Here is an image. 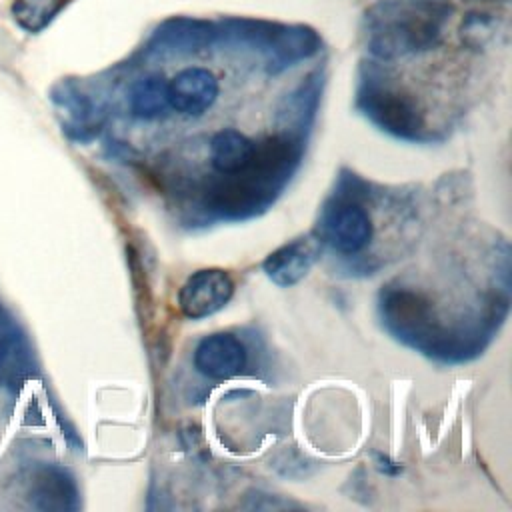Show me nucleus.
<instances>
[{"label":"nucleus","instance_id":"f257e3e1","mask_svg":"<svg viewBox=\"0 0 512 512\" xmlns=\"http://www.w3.org/2000/svg\"><path fill=\"white\" fill-rule=\"evenodd\" d=\"M300 154L302 148L296 136H268L256 144L254 158L246 170L224 176L214 190H208L206 206L222 218H246L264 210L290 180Z\"/></svg>","mask_w":512,"mask_h":512},{"label":"nucleus","instance_id":"f03ea898","mask_svg":"<svg viewBox=\"0 0 512 512\" xmlns=\"http://www.w3.org/2000/svg\"><path fill=\"white\" fill-rule=\"evenodd\" d=\"M452 14L448 0H380L364 12L372 56L394 60L434 48Z\"/></svg>","mask_w":512,"mask_h":512},{"label":"nucleus","instance_id":"7ed1b4c3","mask_svg":"<svg viewBox=\"0 0 512 512\" xmlns=\"http://www.w3.org/2000/svg\"><path fill=\"white\" fill-rule=\"evenodd\" d=\"M380 316L388 332L406 346L444 360L466 358L456 336L438 322L430 298L418 290L386 286L380 292Z\"/></svg>","mask_w":512,"mask_h":512},{"label":"nucleus","instance_id":"20e7f679","mask_svg":"<svg viewBox=\"0 0 512 512\" xmlns=\"http://www.w3.org/2000/svg\"><path fill=\"white\" fill-rule=\"evenodd\" d=\"M358 108L380 130L408 142L430 140L418 100L378 66H366L358 86Z\"/></svg>","mask_w":512,"mask_h":512},{"label":"nucleus","instance_id":"39448f33","mask_svg":"<svg viewBox=\"0 0 512 512\" xmlns=\"http://www.w3.org/2000/svg\"><path fill=\"white\" fill-rule=\"evenodd\" d=\"M360 182L352 176L340 178L338 192L322 206L314 236L342 256L360 254L374 238V224L358 200Z\"/></svg>","mask_w":512,"mask_h":512},{"label":"nucleus","instance_id":"423d86ee","mask_svg":"<svg viewBox=\"0 0 512 512\" xmlns=\"http://www.w3.org/2000/svg\"><path fill=\"white\" fill-rule=\"evenodd\" d=\"M234 294V280L222 268L192 272L178 292V308L188 320H202L222 310Z\"/></svg>","mask_w":512,"mask_h":512},{"label":"nucleus","instance_id":"0eeeda50","mask_svg":"<svg viewBox=\"0 0 512 512\" xmlns=\"http://www.w3.org/2000/svg\"><path fill=\"white\" fill-rule=\"evenodd\" d=\"M248 364L246 346L230 332L204 336L194 350L196 370L212 380H228L244 372Z\"/></svg>","mask_w":512,"mask_h":512},{"label":"nucleus","instance_id":"6e6552de","mask_svg":"<svg viewBox=\"0 0 512 512\" xmlns=\"http://www.w3.org/2000/svg\"><path fill=\"white\" fill-rule=\"evenodd\" d=\"M320 252L322 242L314 234L300 236L268 254L262 262V270L276 286L290 288L310 272L314 262L320 258Z\"/></svg>","mask_w":512,"mask_h":512},{"label":"nucleus","instance_id":"1a4fd4ad","mask_svg":"<svg viewBox=\"0 0 512 512\" xmlns=\"http://www.w3.org/2000/svg\"><path fill=\"white\" fill-rule=\"evenodd\" d=\"M218 92L220 86L216 76L210 70L198 66L180 70L168 82L170 108L192 118H198L204 112H208L214 106Z\"/></svg>","mask_w":512,"mask_h":512},{"label":"nucleus","instance_id":"9d476101","mask_svg":"<svg viewBox=\"0 0 512 512\" xmlns=\"http://www.w3.org/2000/svg\"><path fill=\"white\" fill-rule=\"evenodd\" d=\"M28 498L38 510H76L80 494L74 476L62 466H42L30 480Z\"/></svg>","mask_w":512,"mask_h":512},{"label":"nucleus","instance_id":"9b49d317","mask_svg":"<svg viewBox=\"0 0 512 512\" xmlns=\"http://www.w3.org/2000/svg\"><path fill=\"white\" fill-rule=\"evenodd\" d=\"M256 142L234 128L218 130L210 140V164L222 176L246 170L254 158Z\"/></svg>","mask_w":512,"mask_h":512},{"label":"nucleus","instance_id":"f8f14e48","mask_svg":"<svg viewBox=\"0 0 512 512\" xmlns=\"http://www.w3.org/2000/svg\"><path fill=\"white\" fill-rule=\"evenodd\" d=\"M128 106L132 116L140 120H156L170 110L168 82L162 76H146L132 84L128 92Z\"/></svg>","mask_w":512,"mask_h":512},{"label":"nucleus","instance_id":"ddd939ff","mask_svg":"<svg viewBox=\"0 0 512 512\" xmlns=\"http://www.w3.org/2000/svg\"><path fill=\"white\" fill-rule=\"evenodd\" d=\"M212 36H214L212 26L200 20H170L156 32L158 46L170 48L174 52H180V50L194 52L206 46Z\"/></svg>","mask_w":512,"mask_h":512},{"label":"nucleus","instance_id":"4468645a","mask_svg":"<svg viewBox=\"0 0 512 512\" xmlns=\"http://www.w3.org/2000/svg\"><path fill=\"white\" fill-rule=\"evenodd\" d=\"M66 0H14L12 18L26 32H42L64 8Z\"/></svg>","mask_w":512,"mask_h":512},{"label":"nucleus","instance_id":"2eb2a0df","mask_svg":"<svg viewBox=\"0 0 512 512\" xmlns=\"http://www.w3.org/2000/svg\"><path fill=\"white\" fill-rule=\"evenodd\" d=\"M498 28V18L490 12H470L462 22V38L470 46H482L486 40L494 36Z\"/></svg>","mask_w":512,"mask_h":512},{"label":"nucleus","instance_id":"dca6fc26","mask_svg":"<svg viewBox=\"0 0 512 512\" xmlns=\"http://www.w3.org/2000/svg\"><path fill=\"white\" fill-rule=\"evenodd\" d=\"M14 352V342L8 338V334H0V382L6 376V366L10 362V356Z\"/></svg>","mask_w":512,"mask_h":512},{"label":"nucleus","instance_id":"f3484780","mask_svg":"<svg viewBox=\"0 0 512 512\" xmlns=\"http://www.w3.org/2000/svg\"><path fill=\"white\" fill-rule=\"evenodd\" d=\"M376 462H378V468L382 470V472H386V474H398L402 468L398 466V464H394V462H390L386 456H382V454H376Z\"/></svg>","mask_w":512,"mask_h":512}]
</instances>
